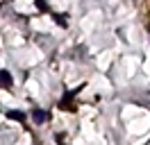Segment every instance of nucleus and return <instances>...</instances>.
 <instances>
[{
  "label": "nucleus",
  "mask_w": 150,
  "mask_h": 145,
  "mask_svg": "<svg viewBox=\"0 0 150 145\" xmlns=\"http://www.w3.org/2000/svg\"><path fill=\"white\" fill-rule=\"evenodd\" d=\"M0 86H5V89H11V86H14V80H11L9 70H0Z\"/></svg>",
  "instance_id": "1"
},
{
  "label": "nucleus",
  "mask_w": 150,
  "mask_h": 145,
  "mask_svg": "<svg viewBox=\"0 0 150 145\" xmlns=\"http://www.w3.org/2000/svg\"><path fill=\"white\" fill-rule=\"evenodd\" d=\"M75 95H77V91H68V93L64 95V100H62V107H64L66 111H75V109L71 107V100H73Z\"/></svg>",
  "instance_id": "2"
},
{
  "label": "nucleus",
  "mask_w": 150,
  "mask_h": 145,
  "mask_svg": "<svg viewBox=\"0 0 150 145\" xmlns=\"http://www.w3.org/2000/svg\"><path fill=\"white\" fill-rule=\"evenodd\" d=\"M32 118H34V122H46L48 113L43 111V109H34V111H32Z\"/></svg>",
  "instance_id": "3"
},
{
  "label": "nucleus",
  "mask_w": 150,
  "mask_h": 145,
  "mask_svg": "<svg viewBox=\"0 0 150 145\" xmlns=\"http://www.w3.org/2000/svg\"><path fill=\"white\" fill-rule=\"evenodd\" d=\"M7 118H9V120H21V122H23V120H25V111H14V109H11V111H7Z\"/></svg>",
  "instance_id": "4"
},
{
  "label": "nucleus",
  "mask_w": 150,
  "mask_h": 145,
  "mask_svg": "<svg viewBox=\"0 0 150 145\" xmlns=\"http://www.w3.org/2000/svg\"><path fill=\"white\" fill-rule=\"evenodd\" d=\"M37 9L39 11H48V2L46 0H37Z\"/></svg>",
  "instance_id": "5"
},
{
  "label": "nucleus",
  "mask_w": 150,
  "mask_h": 145,
  "mask_svg": "<svg viewBox=\"0 0 150 145\" xmlns=\"http://www.w3.org/2000/svg\"><path fill=\"white\" fill-rule=\"evenodd\" d=\"M55 23H59L62 27H66V20H64V16H55Z\"/></svg>",
  "instance_id": "6"
}]
</instances>
